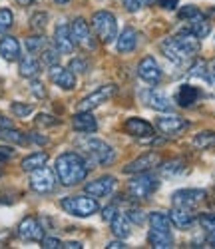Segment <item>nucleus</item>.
<instances>
[{"label":"nucleus","instance_id":"0eeeda50","mask_svg":"<svg viewBox=\"0 0 215 249\" xmlns=\"http://www.w3.org/2000/svg\"><path fill=\"white\" fill-rule=\"evenodd\" d=\"M116 92H118V88H116L114 84L100 86L96 92H92V94H88L86 98H82V100L78 102L76 110H78V112H92V110H96L98 106H102L104 102L112 100V96H114Z\"/></svg>","mask_w":215,"mask_h":249},{"label":"nucleus","instance_id":"37998d69","mask_svg":"<svg viewBox=\"0 0 215 249\" xmlns=\"http://www.w3.org/2000/svg\"><path fill=\"white\" fill-rule=\"evenodd\" d=\"M199 223H201V227L203 230H207V231H215V213H211V215H201L199 217Z\"/></svg>","mask_w":215,"mask_h":249},{"label":"nucleus","instance_id":"cd10ccee","mask_svg":"<svg viewBox=\"0 0 215 249\" xmlns=\"http://www.w3.org/2000/svg\"><path fill=\"white\" fill-rule=\"evenodd\" d=\"M110 225H112V233L120 239H125V237L132 235V221L127 219V215L122 213V212H118V215L110 221Z\"/></svg>","mask_w":215,"mask_h":249},{"label":"nucleus","instance_id":"de8ad7c7","mask_svg":"<svg viewBox=\"0 0 215 249\" xmlns=\"http://www.w3.org/2000/svg\"><path fill=\"white\" fill-rule=\"evenodd\" d=\"M197 14H199V10H197L196 6H185V8L179 10V18H185V20H189V18H193V16H197Z\"/></svg>","mask_w":215,"mask_h":249},{"label":"nucleus","instance_id":"e433bc0d","mask_svg":"<svg viewBox=\"0 0 215 249\" xmlns=\"http://www.w3.org/2000/svg\"><path fill=\"white\" fill-rule=\"evenodd\" d=\"M189 76H193V78H203V80H207V76H209V68H207V62H203V60H197L196 64L191 66V70H189Z\"/></svg>","mask_w":215,"mask_h":249},{"label":"nucleus","instance_id":"a18cd8bd","mask_svg":"<svg viewBox=\"0 0 215 249\" xmlns=\"http://www.w3.org/2000/svg\"><path fill=\"white\" fill-rule=\"evenodd\" d=\"M42 247L44 249H58V247H62V241L60 239H56V237H42Z\"/></svg>","mask_w":215,"mask_h":249},{"label":"nucleus","instance_id":"603ef678","mask_svg":"<svg viewBox=\"0 0 215 249\" xmlns=\"http://www.w3.org/2000/svg\"><path fill=\"white\" fill-rule=\"evenodd\" d=\"M62 247H66V249H82V243L80 241H68V243H62Z\"/></svg>","mask_w":215,"mask_h":249},{"label":"nucleus","instance_id":"5fc2aeb1","mask_svg":"<svg viewBox=\"0 0 215 249\" xmlns=\"http://www.w3.org/2000/svg\"><path fill=\"white\" fill-rule=\"evenodd\" d=\"M32 2H36V0H18V4H22V6H30Z\"/></svg>","mask_w":215,"mask_h":249},{"label":"nucleus","instance_id":"ddd939ff","mask_svg":"<svg viewBox=\"0 0 215 249\" xmlns=\"http://www.w3.org/2000/svg\"><path fill=\"white\" fill-rule=\"evenodd\" d=\"M116 190V178L112 176H104V178H98L94 181H88L84 185V192L92 196V197H108L112 196V192Z\"/></svg>","mask_w":215,"mask_h":249},{"label":"nucleus","instance_id":"f3484780","mask_svg":"<svg viewBox=\"0 0 215 249\" xmlns=\"http://www.w3.org/2000/svg\"><path fill=\"white\" fill-rule=\"evenodd\" d=\"M48 76H50V80L54 82V84L60 86L62 90H74L76 88V74L70 68H62V66L54 64V66H50Z\"/></svg>","mask_w":215,"mask_h":249},{"label":"nucleus","instance_id":"8fccbe9b","mask_svg":"<svg viewBox=\"0 0 215 249\" xmlns=\"http://www.w3.org/2000/svg\"><path fill=\"white\" fill-rule=\"evenodd\" d=\"M160 4H161V8H165V10H176L178 4H179V0H160Z\"/></svg>","mask_w":215,"mask_h":249},{"label":"nucleus","instance_id":"412c9836","mask_svg":"<svg viewBox=\"0 0 215 249\" xmlns=\"http://www.w3.org/2000/svg\"><path fill=\"white\" fill-rule=\"evenodd\" d=\"M72 128L80 134H94L98 130V122L92 116V112H78L72 118Z\"/></svg>","mask_w":215,"mask_h":249},{"label":"nucleus","instance_id":"b1692460","mask_svg":"<svg viewBox=\"0 0 215 249\" xmlns=\"http://www.w3.org/2000/svg\"><path fill=\"white\" fill-rule=\"evenodd\" d=\"M0 56H2L6 62L20 60V42L14 36H4L0 40Z\"/></svg>","mask_w":215,"mask_h":249},{"label":"nucleus","instance_id":"f704fd0d","mask_svg":"<svg viewBox=\"0 0 215 249\" xmlns=\"http://www.w3.org/2000/svg\"><path fill=\"white\" fill-rule=\"evenodd\" d=\"M10 110L16 118H28L34 112V106H30V104H22V102H12Z\"/></svg>","mask_w":215,"mask_h":249},{"label":"nucleus","instance_id":"7ed1b4c3","mask_svg":"<svg viewBox=\"0 0 215 249\" xmlns=\"http://www.w3.org/2000/svg\"><path fill=\"white\" fill-rule=\"evenodd\" d=\"M80 148L84 150V154L88 156L86 161L88 163H98V165H112L116 161V152L110 143H106L104 140L98 138H88L80 142Z\"/></svg>","mask_w":215,"mask_h":249},{"label":"nucleus","instance_id":"6e6d98bb","mask_svg":"<svg viewBox=\"0 0 215 249\" xmlns=\"http://www.w3.org/2000/svg\"><path fill=\"white\" fill-rule=\"evenodd\" d=\"M143 2V6H149V4H154V2H158V0H142Z\"/></svg>","mask_w":215,"mask_h":249},{"label":"nucleus","instance_id":"f257e3e1","mask_svg":"<svg viewBox=\"0 0 215 249\" xmlns=\"http://www.w3.org/2000/svg\"><path fill=\"white\" fill-rule=\"evenodd\" d=\"M88 170H90V163L86 161L84 156L76 154V152H64L56 158V163H54V172H56V178L62 185H78L86 179L88 176Z\"/></svg>","mask_w":215,"mask_h":249},{"label":"nucleus","instance_id":"f8f14e48","mask_svg":"<svg viewBox=\"0 0 215 249\" xmlns=\"http://www.w3.org/2000/svg\"><path fill=\"white\" fill-rule=\"evenodd\" d=\"M189 126V122L183 120L181 116H176V114H167V116H160L156 120V128L165 134V136H178L181 134L185 128Z\"/></svg>","mask_w":215,"mask_h":249},{"label":"nucleus","instance_id":"c03bdc74","mask_svg":"<svg viewBox=\"0 0 215 249\" xmlns=\"http://www.w3.org/2000/svg\"><path fill=\"white\" fill-rule=\"evenodd\" d=\"M56 124H60V120H56L48 114H40L36 118V126H56Z\"/></svg>","mask_w":215,"mask_h":249},{"label":"nucleus","instance_id":"c85d7f7f","mask_svg":"<svg viewBox=\"0 0 215 249\" xmlns=\"http://www.w3.org/2000/svg\"><path fill=\"white\" fill-rule=\"evenodd\" d=\"M48 161V154L46 152H36V154H30L22 160V163H20V168H22L24 172H34L38 168H42V165H46Z\"/></svg>","mask_w":215,"mask_h":249},{"label":"nucleus","instance_id":"bb28decb","mask_svg":"<svg viewBox=\"0 0 215 249\" xmlns=\"http://www.w3.org/2000/svg\"><path fill=\"white\" fill-rule=\"evenodd\" d=\"M187 30L189 32H193L199 40H203V38H207L209 36V32H211V24H209V20L199 12L197 16H193V18H189L187 20Z\"/></svg>","mask_w":215,"mask_h":249},{"label":"nucleus","instance_id":"4d7b16f0","mask_svg":"<svg viewBox=\"0 0 215 249\" xmlns=\"http://www.w3.org/2000/svg\"><path fill=\"white\" fill-rule=\"evenodd\" d=\"M209 243H211V247H215V231H213V235L209 237Z\"/></svg>","mask_w":215,"mask_h":249},{"label":"nucleus","instance_id":"1a4fd4ad","mask_svg":"<svg viewBox=\"0 0 215 249\" xmlns=\"http://www.w3.org/2000/svg\"><path fill=\"white\" fill-rule=\"evenodd\" d=\"M70 34H72V40H74L76 46H80L84 50H96V40H94L90 26L84 18H76L70 24Z\"/></svg>","mask_w":215,"mask_h":249},{"label":"nucleus","instance_id":"423d86ee","mask_svg":"<svg viewBox=\"0 0 215 249\" xmlns=\"http://www.w3.org/2000/svg\"><path fill=\"white\" fill-rule=\"evenodd\" d=\"M158 188H160V179L149 172L136 174V178L127 181V194L134 199H147Z\"/></svg>","mask_w":215,"mask_h":249},{"label":"nucleus","instance_id":"58836bf2","mask_svg":"<svg viewBox=\"0 0 215 249\" xmlns=\"http://www.w3.org/2000/svg\"><path fill=\"white\" fill-rule=\"evenodd\" d=\"M72 72H78V74H84L86 70H88V62L86 60H82V58H74L72 62H70V66H68Z\"/></svg>","mask_w":215,"mask_h":249},{"label":"nucleus","instance_id":"052dcab7","mask_svg":"<svg viewBox=\"0 0 215 249\" xmlns=\"http://www.w3.org/2000/svg\"><path fill=\"white\" fill-rule=\"evenodd\" d=\"M0 176H2V168H0Z\"/></svg>","mask_w":215,"mask_h":249},{"label":"nucleus","instance_id":"72a5a7b5","mask_svg":"<svg viewBox=\"0 0 215 249\" xmlns=\"http://www.w3.org/2000/svg\"><path fill=\"white\" fill-rule=\"evenodd\" d=\"M14 24V14L8 8H0V34H6Z\"/></svg>","mask_w":215,"mask_h":249},{"label":"nucleus","instance_id":"4be33fe9","mask_svg":"<svg viewBox=\"0 0 215 249\" xmlns=\"http://www.w3.org/2000/svg\"><path fill=\"white\" fill-rule=\"evenodd\" d=\"M125 132L130 136H136V138H149L154 136V126L149 122L142 120V118H130L125 124H124Z\"/></svg>","mask_w":215,"mask_h":249},{"label":"nucleus","instance_id":"6ab92c4d","mask_svg":"<svg viewBox=\"0 0 215 249\" xmlns=\"http://www.w3.org/2000/svg\"><path fill=\"white\" fill-rule=\"evenodd\" d=\"M142 98H143V102L147 104L152 110H158V112H169L171 110V102H169V98L163 94V92H160V90H145L143 94H142Z\"/></svg>","mask_w":215,"mask_h":249},{"label":"nucleus","instance_id":"f03ea898","mask_svg":"<svg viewBox=\"0 0 215 249\" xmlns=\"http://www.w3.org/2000/svg\"><path fill=\"white\" fill-rule=\"evenodd\" d=\"M149 245L156 249H169L174 245V235H171V219L163 212L149 213Z\"/></svg>","mask_w":215,"mask_h":249},{"label":"nucleus","instance_id":"473e14b6","mask_svg":"<svg viewBox=\"0 0 215 249\" xmlns=\"http://www.w3.org/2000/svg\"><path fill=\"white\" fill-rule=\"evenodd\" d=\"M160 170H161L163 176H169V178L171 176H179V174L185 172V161L183 160H171V161L160 165Z\"/></svg>","mask_w":215,"mask_h":249},{"label":"nucleus","instance_id":"2f4dec72","mask_svg":"<svg viewBox=\"0 0 215 249\" xmlns=\"http://www.w3.org/2000/svg\"><path fill=\"white\" fill-rule=\"evenodd\" d=\"M46 46H48V40L44 38V34H36V36L26 38V50L30 54H42V50Z\"/></svg>","mask_w":215,"mask_h":249},{"label":"nucleus","instance_id":"aec40b11","mask_svg":"<svg viewBox=\"0 0 215 249\" xmlns=\"http://www.w3.org/2000/svg\"><path fill=\"white\" fill-rule=\"evenodd\" d=\"M136 44H138V32L132 28V26H125L122 30V34H118L116 38V48L120 54H130L136 50Z\"/></svg>","mask_w":215,"mask_h":249},{"label":"nucleus","instance_id":"39448f33","mask_svg":"<svg viewBox=\"0 0 215 249\" xmlns=\"http://www.w3.org/2000/svg\"><path fill=\"white\" fill-rule=\"evenodd\" d=\"M92 28L96 32V36L100 38V42L104 44H112L118 38V22L116 16L108 10H98L92 16Z\"/></svg>","mask_w":215,"mask_h":249},{"label":"nucleus","instance_id":"bf43d9fd","mask_svg":"<svg viewBox=\"0 0 215 249\" xmlns=\"http://www.w3.org/2000/svg\"><path fill=\"white\" fill-rule=\"evenodd\" d=\"M211 16H215V8H211Z\"/></svg>","mask_w":215,"mask_h":249},{"label":"nucleus","instance_id":"7c9ffc66","mask_svg":"<svg viewBox=\"0 0 215 249\" xmlns=\"http://www.w3.org/2000/svg\"><path fill=\"white\" fill-rule=\"evenodd\" d=\"M193 146H196L197 150H211V148H215V132L203 130V132L196 134V138H193Z\"/></svg>","mask_w":215,"mask_h":249},{"label":"nucleus","instance_id":"5701e85b","mask_svg":"<svg viewBox=\"0 0 215 249\" xmlns=\"http://www.w3.org/2000/svg\"><path fill=\"white\" fill-rule=\"evenodd\" d=\"M169 219H171V225H176L178 230H189L196 223V215L187 207H174L169 212Z\"/></svg>","mask_w":215,"mask_h":249},{"label":"nucleus","instance_id":"13d9d810","mask_svg":"<svg viewBox=\"0 0 215 249\" xmlns=\"http://www.w3.org/2000/svg\"><path fill=\"white\" fill-rule=\"evenodd\" d=\"M54 2H58V4H68V2H72V0H54Z\"/></svg>","mask_w":215,"mask_h":249},{"label":"nucleus","instance_id":"09e8293b","mask_svg":"<svg viewBox=\"0 0 215 249\" xmlns=\"http://www.w3.org/2000/svg\"><path fill=\"white\" fill-rule=\"evenodd\" d=\"M26 136H28V142L40 143V146H44V143H48V138H44V136H38V134H26Z\"/></svg>","mask_w":215,"mask_h":249},{"label":"nucleus","instance_id":"20e7f679","mask_svg":"<svg viewBox=\"0 0 215 249\" xmlns=\"http://www.w3.org/2000/svg\"><path fill=\"white\" fill-rule=\"evenodd\" d=\"M60 207L66 213L70 215H76V217H90L94 213H98L100 205H98V199L92 197V196H68L60 201Z\"/></svg>","mask_w":215,"mask_h":249},{"label":"nucleus","instance_id":"4c0bfd02","mask_svg":"<svg viewBox=\"0 0 215 249\" xmlns=\"http://www.w3.org/2000/svg\"><path fill=\"white\" fill-rule=\"evenodd\" d=\"M48 24V14L46 12H36L32 18H30V26L36 30V32H42Z\"/></svg>","mask_w":215,"mask_h":249},{"label":"nucleus","instance_id":"c756f323","mask_svg":"<svg viewBox=\"0 0 215 249\" xmlns=\"http://www.w3.org/2000/svg\"><path fill=\"white\" fill-rule=\"evenodd\" d=\"M0 140L4 142H10V143H16V146H24V143H28V136L14 130L12 126L10 128H0Z\"/></svg>","mask_w":215,"mask_h":249},{"label":"nucleus","instance_id":"79ce46f5","mask_svg":"<svg viewBox=\"0 0 215 249\" xmlns=\"http://www.w3.org/2000/svg\"><path fill=\"white\" fill-rule=\"evenodd\" d=\"M125 215H127V219H130L132 223H138V225H142V223L145 221V213H143L142 210H136V207H134V210L127 212Z\"/></svg>","mask_w":215,"mask_h":249},{"label":"nucleus","instance_id":"3c124183","mask_svg":"<svg viewBox=\"0 0 215 249\" xmlns=\"http://www.w3.org/2000/svg\"><path fill=\"white\" fill-rule=\"evenodd\" d=\"M14 156V150L6 148V146H0V160H10Z\"/></svg>","mask_w":215,"mask_h":249},{"label":"nucleus","instance_id":"393cba45","mask_svg":"<svg viewBox=\"0 0 215 249\" xmlns=\"http://www.w3.org/2000/svg\"><path fill=\"white\" fill-rule=\"evenodd\" d=\"M40 68H42V62L34 54H28L24 58H20L18 74L22 76V78H36L40 74Z\"/></svg>","mask_w":215,"mask_h":249},{"label":"nucleus","instance_id":"2eb2a0df","mask_svg":"<svg viewBox=\"0 0 215 249\" xmlns=\"http://www.w3.org/2000/svg\"><path fill=\"white\" fill-rule=\"evenodd\" d=\"M18 237L24 241H42V237H44V227L40 225V221L36 217L28 215L18 225Z\"/></svg>","mask_w":215,"mask_h":249},{"label":"nucleus","instance_id":"4468645a","mask_svg":"<svg viewBox=\"0 0 215 249\" xmlns=\"http://www.w3.org/2000/svg\"><path fill=\"white\" fill-rule=\"evenodd\" d=\"M161 52H163V56H165L167 60L176 62V64H181V62L193 58V56L183 48V44L179 42L176 36H171V38H165V40H163V42H161Z\"/></svg>","mask_w":215,"mask_h":249},{"label":"nucleus","instance_id":"ea45409f","mask_svg":"<svg viewBox=\"0 0 215 249\" xmlns=\"http://www.w3.org/2000/svg\"><path fill=\"white\" fill-rule=\"evenodd\" d=\"M116 215H118V205H116V203L106 205L104 210H102V217H104V221H108V223H110V221H112Z\"/></svg>","mask_w":215,"mask_h":249},{"label":"nucleus","instance_id":"9b49d317","mask_svg":"<svg viewBox=\"0 0 215 249\" xmlns=\"http://www.w3.org/2000/svg\"><path fill=\"white\" fill-rule=\"evenodd\" d=\"M205 190H178L171 196V205L174 207H187L193 210L196 205H199L205 199Z\"/></svg>","mask_w":215,"mask_h":249},{"label":"nucleus","instance_id":"9d476101","mask_svg":"<svg viewBox=\"0 0 215 249\" xmlns=\"http://www.w3.org/2000/svg\"><path fill=\"white\" fill-rule=\"evenodd\" d=\"M138 76L143 82H147V84L156 86V84H160V82H161L163 74H161V68L158 64V60L154 56H145V58H142V62L138 64Z\"/></svg>","mask_w":215,"mask_h":249},{"label":"nucleus","instance_id":"c9c22d12","mask_svg":"<svg viewBox=\"0 0 215 249\" xmlns=\"http://www.w3.org/2000/svg\"><path fill=\"white\" fill-rule=\"evenodd\" d=\"M58 60H60V52L56 48H48L46 46L44 50H42V64H46L48 68L58 64Z\"/></svg>","mask_w":215,"mask_h":249},{"label":"nucleus","instance_id":"a878e982","mask_svg":"<svg viewBox=\"0 0 215 249\" xmlns=\"http://www.w3.org/2000/svg\"><path fill=\"white\" fill-rule=\"evenodd\" d=\"M199 96H201V92H199L196 86L181 84L179 90H178V94H176V102L179 104L181 108H189V106H193V104L199 100Z\"/></svg>","mask_w":215,"mask_h":249},{"label":"nucleus","instance_id":"864d4df0","mask_svg":"<svg viewBox=\"0 0 215 249\" xmlns=\"http://www.w3.org/2000/svg\"><path fill=\"white\" fill-rule=\"evenodd\" d=\"M125 245H124V239H120V241H112V243H108V249H124Z\"/></svg>","mask_w":215,"mask_h":249},{"label":"nucleus","instance_id":"a19ab883","mask_svg":"<svg viewBox=\"0 0 215 249\" xmlns=\"http://www.w3.org/2000/svg\"><path fill=\"white\" fill-rule=\"evenodd\" d=\"M30 92H32L36 98H46V88H44V84H42V82H38V80H32V82H30Z\"/></svg>","mask_w":215,"mask_h":249},{"label":"nucleus","instance_id":"6e6552de","mask_svg":"<svg viewBox=\"0 0 215 249\" xmlns=\"http://www.w3.org/2000/svg\"><path fill=\"white\" fill-rule=\"evenodd\" d=\"M56 181H58L56 172H52L50 168H46V165H42V168L30 172V188L36 194H50V192H54Z\"/></svg>","mask_w":215,"mask_h":249},{"label":"nucleus","instance_id":"49530a36","mask_svg":"<svg viewBox=\"0 0 215 249\" xmlns=\"http://www.w3.org/2000/svg\"><path fill=\"white\" fill-rule=\"evenodd\" d=\"M124 6L127 12H138L140 8H143V2L142 0H124Z\"/></svg>","mask_w":215,"mask_h":249},{"label":"nucleus","instance_id":"a211bd4d","mask_svg":"<svg viewBox=\"0 0 215 249\" xmlns=\"http://www.w3.org/2000/svg\"><path fill=\"white\" fill-rule=\"evenodd\" d=\"M74 40H72V34H70V26L68 24H58L56 30H54V48L64 54V56H68L74 52Z\"/></svg>","mask_w":215,"mask_h":249},{"label":"nucleus","instance_id":"dca6fc26","mask_svg":"<svg viewBox=\"0 0 215 249\" xmlns=\"http://www.w3.org/2000/svg\"><path fill=\"white\" fill-rule=\"evenodd\" d=\"M156 165H160V156L158 154H143V156H140V158H136V160H132L130 163L124 168V174H132V176H136V174H142V172H149V170H154Z\"/></svg>","mask_w":215,"mask_h":249}]
</instances>
